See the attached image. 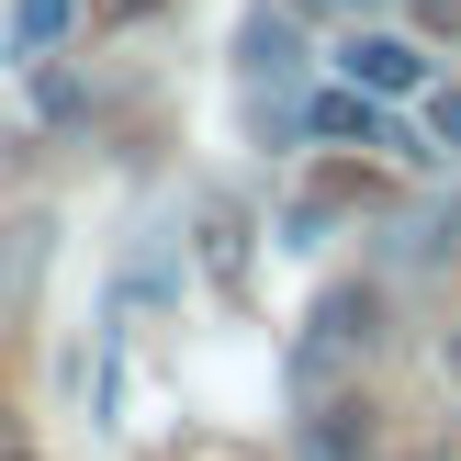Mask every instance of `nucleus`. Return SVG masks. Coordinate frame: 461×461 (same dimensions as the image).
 I'll return each mask as SVG.
<instances>
[{
	"label": "nucleus",
	"mask_w": 461,
	"mask_h": 461,
	"mask_svg": "<svg viewBox=\"0 0 461 461\" xmlns=\"http://www.w3.org/2000/svg\"><path fill=\"white\" fill-rule=\"evenodd\" d=\"M68 23H79V0H12V45H23V57H57Z\"/></svg>",
	"instance_id": "39448f33"
},
{
	"label": "nucleus",
	"mask_w": 461,
	"mask_h": 461,
	"mask_svg": "<svg viewBox=\"0 0 461 461\" xmlns=\"http://www.w3.org/2000/svg\"><path fill=\"white\" fill-rule=\"evenodd\" d=\"M304 461H372V405H360V394L304 405Z\"/></svg>",
	"instance_id": "20e7f679"
},
{
	"label": "nucleus",
	"mask_w": 461,
	"mask_h": 461,
	"mask_svg": "<svg viewBox=\"0 0 461 461\" xmlns=\"http://www.w3.org/2000/svg\"><path fill=\"white\" fill-rule=\"evenodd\" d=\"M315 12H360V0H315Z\"/></svg>",
	"instance_id": "9b49d317"
},
{
	"label": "nucleus",
	"mask_w": 461,
	"mask_h": 461,
	"mask_svg": "<svg viewBox=\"0 0 461 461\" xmlns=\"http://www.w3.org/2000/svg\"><path fill=\"white\" fill-rule=\"evenodd\" d=\"M338 79H349L360 102H417L428 90V45L417 34H349L338 45Z\"/></svg>",
	"instance_id": "f257e3e1"
},
{
	"label": "nucleus",
	"mask_w": 461,
	"mask_h": 461,
	"mask_svg": "<svg viewBox=\"0 0 461 461\" xmlns=\"http://www.w3.org/2000/svg\"><path fill=\"white\" fill-rule=\"evenodd\" d=\"M428 147L461 158V90H428Z\"/></svg>",
	"instance_id": "0eeeda50"
},
{
	"label": "nucleus",
	"mask_w": 461,
	"mask_h": 461,
	"mask_svg": "<svg viewBox=\"0 0 461 461\" xmlns=\"http://www.w3.org/2000/svg\"><path fill=\"white\" fill-rule=\"evenodd\" d=\"M304 135H338V147H349V135H372V102H360V90H315V102H304Z\"/></svg>",
	"instance_id": "423d86ee"
},
{
	"label": "nucleus",
	"mask_w": 461,
	"mask_h": 461,
	"mask_svg": "<svg viewBox=\"0 0 461 461\" xmlns=\"http://www.w3.org/2000/svg\"><path fill=\"white\" fill-rule=\"evenodd\" d=\"M383 338V282H338V293H315V315H304V349L315 360H360Z\"/></svg>",
	"instance_id": "7ed1b4c3"
},
{
	"label": "nucleus",
	"mask_w": 461,
	"mask_h": 461,
	"mask_svg": "<svg viewBox=\"0 0 461 461\" xmlns=\"http://www.w3.org/2000/svg\"><path fill=\"white\" fill-rule=\"evenodd\" d=\"M304 57H315V45H304V23H293V0H259V12L237 23V79L248 90H282Z\"/></svg>",
	"instance_id": "f03ea898"
},
{
	"label": "nucleus",
	"mask_w": 461,
	"mask_h": 461,
	"mask_svg": "<svg viewBox=\"0 0 461 461\" xmlns=\"http://www.w3.org/2000/svg\"><path fill=\"white\" fill-rule=\"evenodd\" d=\"M102 23H135V12H169V0H90Z\"/></svg>",
	"instance_id": "1a4fd4ad"
},
{
	"label": "nucleus",
	"mask_w": 461,
	"mask_h": 461,
	"mask_svg": "<svg viewBox=\"0 0 461 461\" xmlns=\"http://www.w3.org/2000/svg\"><path fill=\"white\" fill-rule=\"evenodd\" d=\"M417 12V34H461V0H405Z\"/></svg>",
	"instance_id": "6e6552de"
},
{
	"label": "nucleus",
	"mask_w": 461,
	"mask_h": 461,
	"mask_svg": "<svg viewBox=\"0 0 461 461\" xmlns=\"http://www.w3.org/2000/svg\"><path fill=\"white\" fill-rule=\"evenodd\" d=\"M0 461H34V450H23V428H12V417H0Z\"/></svg>",
	"instance_id": "9d476101"
},
{
	"label": "nucleus",
	"mask_w": 461,
	"mask_h": 461,
	"mask_svg": "<svg viewBox=\"0 0 461 461\" xmlns=\"http://www.w3.org/2000/svg\"><path fill=\"white\" fill-rule=\"evenodd\" d=\"M450 372H461V349H450Z\"/></svg>",
	"instance_id": "f8f14e48"
}]
</instances>
